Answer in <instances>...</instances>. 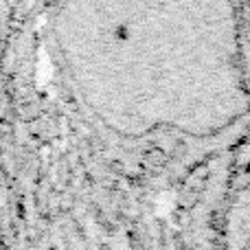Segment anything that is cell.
I'll return each instance as SVG.
<instances>
[{
	"label": "cell",
	"instance_id": "1",
	"mask_svg": "<svg viewBox=\"0 0 250 250\" xmlns=\"http://www.w3.org/2000/svg\"><path fill=\"white\" fill-rule=\"evenodd\" d=\"M0 250H4V244H2V226H0Z\"/></svg>",
	"mask_w": 250,
	"mask_h": 250
}]
</instances>
